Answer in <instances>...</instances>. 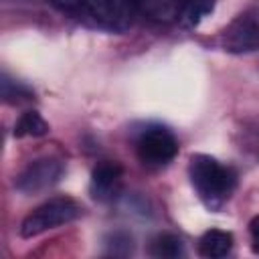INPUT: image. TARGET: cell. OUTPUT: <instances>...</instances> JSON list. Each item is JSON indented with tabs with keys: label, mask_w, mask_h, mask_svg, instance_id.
Instances as JSON below:
<instances>
[{
	"label": "cell",
	"mask_w": 259,
	"mask_h": 259,
	"mask_svg": "<svg viewBox=\"0 0 259 259\" xmlns=\"http://www.w3.org/2000/svg\"><path fill=\"white\" fill-rule=\"evenodd\" d=\"M121 184V166L117 162H101L91 172L89 190L95 200H111Z\"/></svg>",
	"instance_id": "7"
},
{
	"label": "cell",
	"mask_w": 259,
	"mask_h": 259,
	"mask_svg": "<svg viewBox=\"0 0 259 259\" xmlns=\"http://www.w3.org/2000/svg\"><path fill=\"white\" fill-rule=\"evenodd\" d=\"M57 6H61V8H75V6H79V4H83V0H53Z\"/></svg>",
	"instance_id": "15"
},
{
	"label": "cell",
	"mask_w": 259,
	"mask_h": 259,
	"mask_svg": "<svg viewBox=\"0 0 259 259\" xmlns=\"http://www.w3.org/2000/svg\"><path fill=\"white\" fill-rule=\"evenodd\" d=\"M81 210H83L81 204L69 196L51 198L24 217V221L20 223V237L30 239V237H36L51 229L69 225L77 217H81Z\"/></svg>",
	"instance_id": "2"
},
{
	"label": "cell",
	"mask_w": 259,
	"mask_h": 259,
	"mask_svg": "<svg viewBox=\"0 0 259 259\" xmlns=\"http://www.w3.org/2000/svg\"><path fill=\"white\" fill-rule=\"evenodd\" d=\"M63 162L57 158H38L30 162L14 180L16 188L24 194H38L55 186L63 176Z\"/></svg>",
	"instance_id": "4"
},
{
	"label": "cell",
	"mask_w": 259,
	"mask_h": 259,
	"mask_svg": "<svg viewBox=\"0 0 259 259\" xmlns=\"http://www.w3.org/2000/svg\"><path fill=\"white\" fill-rule=\"evenodd\" d=\"M188 176H190V184L194 186L198 198L210 210H219L229 200V196L233 194L237 186L235 170L206 154L190 156Z\"/></svg>",
	"instance_id": "1"
},
{
	"label": "cell",
	"mask_w": 259,
	"mask_h": 259,
	"mask_svg": "<svg viewBox=\"0 0 259 259\" xmlns=\"http://www.w3.org/2000/svg\"><path fill=\"white\" fill-rule=\"evenodd\" d=\"M136 154L146 166H166L178 154L174 134L164 125H148L136 142Z\"/></svg>",
	"instance_id": "3"
},
{
	"label": "cell",
	"mask_w": 259,
	"mask_h": 259,
	"mask_svg": "<svg viewBox=\"0 0 259 259\" xmlns=\"http://www.w3.org/2000/svg\"><path fill=\"white\" fill-rule=\"evenodd\" d=\"M214 8L212 0H186L180 10V20L184 26H196L204 16H208Z\"/></svg>",
	"instance_id": "12"
},
{
	"label": "cell",
	"mask_w": 259,
	"mask_h": 259,
	"mask_svg": "<svg viewBox=\"0 0 259 259\" xmlns=\"http://www.w3.org/2000/svg\"><path fill=\"white\" fill-rule=\"evenodd\" d=\"M2 97L4 101L8 103H20V101H26L32 97V91L28 87H24L22 83L18 81H12L6 73L2 75Z\"/></svg>",
	"instance_id": "13"
},
{
	"label": "cell",
	"mask_w": 259,
	"mask_h": 259,
	"mask_svg": "<svg viewBox=\"0 0 259 259\" xmlns=\"http://www.w3.org/2000/svg\"><path fill=\"white\" fill-rule=\"evenodd\" d=\"M91 18L109 30H125L132 24L134 0H83Z\"/></svg>",
	"instance_id": "6"
},
{
	"label": "cell",
	"mask_w": 259,
	"mask_h": 259,
	"mask_svg": "<svg viewBox=\"0 0 259 259\" xmlns=\"http://www.w3.org/2000/svg\"><path fill=\"white\" fill-rule=\"evenodd\" d=\"M249 235H251V251L259 255V214L251 219L249 223Z\"/></svg>",
	"instance_id": "14"
},
{
	"label": "cell",
	"mask_w": 259,
	"mask_h": 259,
	"mask_svg": "<svg viewBox=\"0 0 259 259\" xmlns=\"http://www.w3.org/2000/svg\"><path fill=\"white\" fill-rule=\"evenodd\" d=\"M134 2L140 4V8L156 20H172L180 16L184 4L182 0H134Z\"/></svg>",
	"instance_id": "9"
},
{
	"label": "cell",
	"mask_w": 259,
	"mask_h": 259,
	"mask_svg": "<svg viewBox=\"0 0 259 259\" xmlns=\"http://www.w3.org/2000/svg\"><path fill=\"white\" fill-rule=\"evenodd\" d=\"M221 42L229 53H251L259 49V10L237 16L225 28Z\"/></svg>",
	"instance_id": "5"
},
{
	"label": "cell",
	"mask_w": 259,
	"mask_h": 259,
	"mask_svg": "<svg viewBox=\"0 0 259 259\" xmlns=\"http://www.w3.org/2000/svg\"><path fill=\"white\" fill-rule=\"evenodd\" d=\"M150 253L156 259H178L184 255V243L180 237H176L172 233H164L152 241Z\"/></svg>",
	"instance_id": "10"
},
{
	"label": "cell",
	"mask_w": 259,
	"mask_h": 259,
	"mask_svg": "<svg viewBox=\"0 0 259 259\" xmlns=\"http://www.w3.org/2000/svg\"><path fill=\"white\" fill-rule=\"evenodd\" d=\"M233 249V235L221 229L206 231L198 241V253L206 259H221L227 257Z\"/></svg>",
	"instance_id": "8"
},
{
	"label": "cell",
	"mask_w": 259,
	"mask_h": 259,
	"mask_svg": "<svg viewBox=\"0 0 259 259\" xmlns=\"http://www.w3.org/2000/svg\"><path fill=\"white\" fill-rule=\"evenodd\" d=\"M45 134H49V123L38 111H24L14 125V138H38Z\"/></svg>",
	"instance_id": "11"
}]
</instances>
